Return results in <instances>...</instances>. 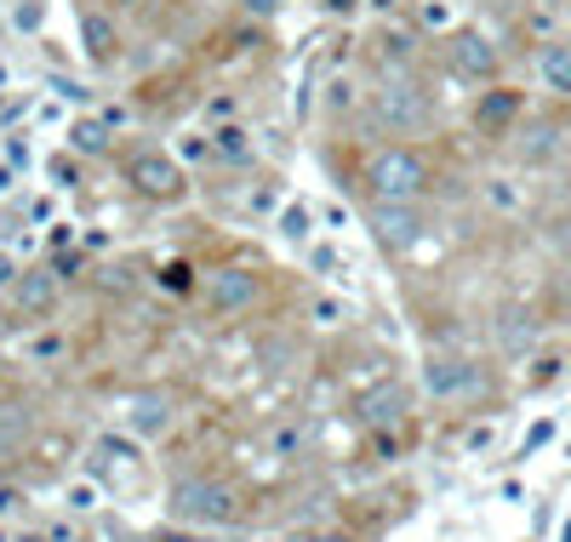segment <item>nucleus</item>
I'll use <instances>...</instances> for the list:
<instances>
[{
    "label": "nucleus",
    "mask_w": 571,
    "mask_h": 542,
    "mask_svg": "<svg viewBox=\"0 0 571 542\" xmlns=\"http://www.w3.org/2000/svg\"><path fill=\"white\" fill-rule=\"evenodd\" d=\"M366 183L378 200H417L429 189V160L417 149H383L366 166Z\"/></svg>",
    "instance_id": "f257e3e1"
},
{
    "label": "nucleus",
    "mask_w": 571,
    "mask_h": 542,
    "mask_svg": "<svg viewBox=\"0 0 571 542\" xmlns=\"http://www.w3.org/2000/svg\"><path fill=\"white\" fill-rule=\"evenodd\" d=\"M172 514L183 525H234L241 520V491L223 486V480H189L172 497Z\"/></svg>",
    "instance_id": "f03ea898"
},
{
    "label": "nucleus",
    "mask_w": 571,
    "mask_h": 542,
    "mask_svg": "<svg viewBox=\"0 0 571 542\" xmlns=\"http://www.w3.org/2000/svg\"><path fill=\"white\" fill-rule=\"evenodd\" d=\"M423 389L434 400H446V405H468V400H480L491 389V378L475 365V360H463V354H434L423 365Z\"/></svg>",
    "instance_id": "7ed1b4c3"
},
{
    "label": "nucleus",
    "mask_w": 571,
    "mask_h": 542,
    "mask_svg": "<svg viewBox=\"0 0 571 542\" xmlns=\"http://www.w3.org/2000/svg\"><path fill=\"white\" fill-rule=\"evenodd\" d=\"M378 115H383L394 131H423V126L434 120L429 97H423L412 81H383V92H378Z\"/></svg>",
    "instance_id": "20e7f679"
},
{
    "label": "nucleus",
    "mask_w": 571,
    "mask_h": 542,
    "mask_svg": "<svg viewBox=\"0 0 571 542\" xmlns=\"http://www.w3.org/2000/svg\"><path fill=\"white\" fill-rule=\"evenodd\" d=\"M372 234L383 246H417L423 241V212L412 206V200H378L372 206Z\"/></svg>",
    "instance_id": "39448f33"
},
{
    "label": "nucleus",
    "mask_w": 571,
    "mask_h": 542,
    "mask_svg": "<svg viewBox=\"0 0 571 542\" xmlns=\"http://www.w3.org/2000/svg\"><path fill=\"white\" fill-rule=\"evenodd\" d=\"M520 109H526V97L515 86H491V92H480V104H475V131H480V138H509Z\"/></svg>",
    "instance_id": "423d86ee"
},
{
    "label": "nucleus",
    "mask_w": 571,
    "mask_h": 542,
    "mask_svg": "<svg viewBox=\"0 0 571 542\" xmlns=\"http://www.w3.org/2000/svg\"><path fill=\"white\" fill-rule=\"evenodd\" d=\"M252 297H257V275H252V268H218V275H207V309H218V315L252 309Z\"/></svg>",
    "instance_id": "0eeeda50"
},
{
    "label": "nucleus",
    "mask_w": 571,
    "mask_h": 542,
    "mask_svg": "<svg viewBox=\"0 0 571 542\" xmlns=\"http://www.w3.org/2000/svg\"><path fill=\"white\" fill-rule=\"evenodd\" d=\"M126 178L138 183V194H149V200H178L183 194V172L166 155H138L126 166Z\"/></svg>",
    "instance_id": "6e6552de"
},
{
    "label": "nucleus",
    "mask_w": 571,
    "mask_h": 542,
    "mask_svg": "<svg viewBox=\"0 0 571 542\" xmlns=\"http://www.w3.org/2000/svg\"><path fill=\"white\" fill-rule=\"evenodd\" d=\"M515 155H520V166H554V160L571 155V138H565L560 120H537V126H526V138L515 144Z\"/></svg>",
    "instance_id": "1a4fd4ad"
},
{
    "label": "nucleus",
    "mask_w": 571,
    "mask_h": 542,
    "mask_svg": "<svg viewBox=\"0 0 571 542\" xmlns=\"http://www.w3.org/2000/svg\"><path fill=\"white\" fill-rule=\"evenodd\" d=\"M12 309H18L23 320L52 315V309H57V268H35V275H23V280L12 286Z\"/></svg>",
    "instance_id": "9d476101"
},
{
    "label": "nucleus",
    "mask_w": 571,
    "mask_h": 542,
    "mask_svg": "<svg viewBox=\"0 0 571 542\" xmlns=\"http://www.w3.org/2000/svg\"><path fill=\"white\" fill-rule=\"evenodd\" d=\"M452 70L468 75V81H491L497 75V46L486 35H475V29H463V35L452 41Z\"/></svg>",
    "instance_id": "9b49d317"
},
{
    "label": "nucleus",
    "mask_w": 571,
    "mask_h": 542,
    "mask_svg": "<svg viewBox=\"0 0 571 542\" xmlns=\"http://www.w3.org/2000/svg\"><path fill=\"white\" fill-rule=\"evenodd\" d=\"M126 423H131V434L155 439V434L172 428V400H166V394H138V400H131V412H126Z\"/></svg>",
    "instance_id": "f8f14e48"
},
{
    "label": "nucleus",
    "mask_w": 571,
    "mask_h": 542,
    "mask_svg": "<svg viewBox=\"0 0 571 542\" xmlns=\"http://www.w3.org/2000/svg\"><path fill=\"white\" fill-rule=\"evenodd\" d=\"M497 343H503V354H531L537 349V320H531V309H503V320H497Z\"/></svg>",
    "instance_id": "ddd939ff"
},
{
    "label": "nucleus",
    "mask_w": 571,
    "mask_h": 542,
    "mask_svg": "<svg viewBox=\"0 0 571 542\" xmlns=\"http://www.w3.org/2000/svg\"><path fill=\"white\" fill-rule=\"evenodd\" d=\"M81 46H86L92 63H115V52H120L115 23H109L104 12H86V18H81Z\"/></svg>",
    "instance_id": "4468645a"
},
{
    "label": "nucleus",
    "mask_w": 571,
    "mask_h": 542,
    "mask_svg": "<svg viewBox=\"0 0 571 542\" xmlns=\"http://www.w3.org/2000/svg\"><path fill=\"white\" fill-rule=\"evenodd\" d=\"M537 75H543V86L549 92H560V97H571V46H543L537 52Z\"/></svg>",
    "instance_id": "2eb2a0df"
},
{
    "label": "nucleus",
    "mask_w": 571,
    "mask_h": 542,
    "mask_svg": "<svg viewBox=\"0 0 571 542\" xmlns=\"http://www.w3.org/2000/svg\"><path fill=\"white\" fill-rule=\"evenodd\" d=\"M212 149H218L223 160H252V131L234 126V120H223V126L212 131Z\"/></svg>",
    "instance_id": "dca6fc26"
},
{
    "label": "nucleus",
    "mask_w": 571,
    "mask_h": 542,
    "mask_svg": "<svg viewBox=\"0 0 571 542\" xmlns=\"http://www.w3.org/2000/svg\"><path fill=\"white\" fill-rule=\"evenodd\" d=\"M29 439V412L23 405H0V457H12Z\"/></svg>",
    "instance_id": "f3484780"
},
{
    "label": "nucleus",
    "mask_w": 571,
    "mask_h": 542,
    "mask_svg": "<svg viewBox=\"0 0 571 542\" xmlns=\"http://www.w3.org/2000/svg\"><path fill=\"white\" fill-rule=\"evenodd\" d=\"M360 412H366V423H394L400 412H406V394H400V389L389 383V389H378V394H366Z\"/></svg>",
    "instance_id": "a211bd4d"
},
{
    "label": "nucleus",
    "mask_w": 571,
    "mask_h": 542,
    "mask_svg": "<svg viewBox=\"0 0 571 542\" xmlns=\"http://www.w3.org/2000/svg\"><path fill=\"white\" fill-rule=\"evenodd\" d=\"M70 144H75L81 155H104V149H109L104 120H75V126H70Z\"/></svg>",
    "instance_id": "6ab92c4d"
},
{
    "label": "nucleus",
    "mask_w": 571,
    "mask_h": 542,
    "mask_svg": "<svg viewBox=\"0 0 571 542\" xmlns=\"http://www.w3.org/2000/svg\"><path fill=\"white\" fill-rule=\"evenodd\" d=\"M281 234H286V241H309V234H315L309 206H286V212H281Z\"/></svg>",
    "instance_id": "aec40b11"
},
{
    "label": "nucleus",
    "mask_w": 571,
    "mask_h": 542,
    "mask_svg": "<svg viewBox=\"0 0 571 542\" xmlns=\"http://www.w3.org/2000/svg\"><path fill=\"white\" fill-rule=\"evenodd\" d=\"M486 200H491V206H503V212H520V206H526L520 189H509V178H491V183H486Z\"/></svg>",
    "instance_id": "412c9836"
},
{
    "label": "nucleus",
    "mask_w": 571,
    "mask_h": 542,
    "mask_svg": "<svg viewBox=\"0 0 571 542\" xmlns=\"http://www.w3.org/2000/svg\"><path fill=\"white\" fill-rule=\"evenodd\" d=\"M406 63H412V41H406V35H389V41H383V75H389V70H406Z\"/></svg>",
    "instance_id": "4be33fe9"
},
{
    "label": "nucleus",
    "mask_w": 571,
    "mask_h": 542,
    "mask_svg": "<svg viewBox=\"0 0 571 542\" xmlns=\"http://www.w3.org/2000/svg\"><path fill=\"white\" fill-rule=\"evenodd\" d=\"M309 315H315L320 326H343V320H349V309H343L338 297H315V309H309Z\"/></svg>",
    "instance_id": "5701e85b"
},
{
    "label": "nucleus",
    "mask_w": 571,
    "mask_h": 542,
    "mask_svg": "<svg viewBox=\"0 0 571 542\" xmlns=\"http://www.w3.org/2000/svg\"><path fill=\"white\" fill-rule=\"evenodd\" d=\"M315 268H320V275H349V257L331 252V246H320V252H315Z\"/></svg>",
    "instance_id": "b1692460"
},
{
    "label": "nucleus",
    "mask_w": 571,
    "mask_h": 542,
    "mask_svg": "<svg viewBox=\"0 0 571 542\" xmlns=\"http://www.w3.org/2000/svg\"><path fill=\"white\" fill-rule=\"evenodd\" d=\"M297 446H304V428H297V423H286V428H275V457H292Z\"/></svg>",
    "instance_id": "393cba45"
},
{
    "label": "nucleus",
    "mask_w": 571,
    "mask_h": 542,
    "mask_svg": "<svg viewBox=\"0 0 571 542\" xmlns=\"http://www.w3.org/2000/svg\"><path fill=\"white\" fill-rule=\"evenodd\" d=\"M178 155H183V160H212L218 149H212V138H183V144H178Z\"/></svg>",
    "instance_id": "a878e982"
},
{
    "label": "nucleus",
    "mask_w": 571,
    "mask_h": 542,
    "mask_svg": "<svg viewBox=\"0 0 571 542\" xmlns=\"http://www.w3.org/2000/svg\"><path fill=\"white\" fill-rule=\"evenodd\" d=\"M70 508H75V514H86V508H97V486H70Z\"/></svg>",
    "instance_id": "bb28decb"
},
{
    "label": "nucleus",
    "mask_w": 571,
    "mask_h": 542,
    "mask_svg": "<svg viewBox=\"0 0 571 542\" xmlns=\"http://www.w3.org/2000/svg\"><path fill=\"white\" fill-rule=\"evenodd\" d=\"M326 104H331V109H355V86H349V81H331Z\"/></svg>",
    "instance_id": "cd10ccee"
},
{
    "label": "nucleus",
    "mask_w": 571,
    "mask_h": 542,
    "mask_svg": "<svg viewBox=\"0 0 571 542\" xmlns=\"http://www.w3.org/2000/svg\"><path fill=\"white\" fill-rule=\"evenodd\" d=\"M560 365H565L560 354H543V360H537V371H531V383H554V378H560Z\"/></svg>",
    "instance_id": "c85d7f7f"
},
{
    "label": "nucleus",
    "mask_w": 571,
    "mask_h": 542,
    "mask_svg": "<svg viewBox=\"0 0 571 542\" xmlns=\"http://www.w3.org/2000/svg\"><path fill=\"white\" fill-rule=\"evenodd\" d=\"M52 183H57V189H75V160L57 155V160H52Z\"/></svg>",
    "instance_id": "c756f323"
},
{
    "label": "nucleus",
    "mask_w": 571,
    "mask_h": 542,
    "mask_svg": "<svg viewBox=\"0 0 571 542\" xmlns=\"http://www.w3.org/2000/svg\"><path fill=\"white\" fill-rule=\"evenodd\" d=\"M423 23H429V29H446V23H452V12L441 7V0H429V7H423Z\"/></svg>",
    "instance_id": "7c9ffc66"
},
{
    "label": "nucleus",
    "mask_w": 571,
    "mask_h": 542,
    "mask_svg": "<svg viewBox=\"0 0 571 542\" xmlns=\"http://www.w3.org/2000/svg\"><path fill=\"white\" fill-rule=\"evenodd\" d=\"M52 268H57V280H63V275H75V268H81V257H75V252H57Z\"/></svg>",
    "instance_id": "2f4dec72"
},
{
    "label": "nucleus",
    "mask_w": 571,
    "mask_h": 542,
    "mask_svg": "<svg viewBox=\"0 0 571 542\" xmlns=\"http://www.w3.org/2000/svg\"><path fill=\"white\" fill-rule=\"evenodd\" d=\"M241 7H246V12H257V18H275V12H281V0H241Z\"/></svg>",
    "instance_id": "473e14b6"
},
{
    "label": "nucleus",
    "mask_w": 571,
    "mask_h": 542,
    "mask_svg": "<svg viewBox=\"0 0 571 542\" xmlns=\"http://www.w3.org/2000/svg\"><path fill=\"white\" fill-rule=\"evenodd\" d=\"M18 502H23V491H12V486H0V520H7V514H12Z\"/></svg>",
    "instance_id": "72a5a7b5"
},
{
    "label": "nucleus",
    "mask_w": 571,
    "mask_h": 542,
    "mask_svg": "<svg viewBox=\"0 0 571 542\" xmlns=\"http://www.w3.org/2000/svg\"><path fill=\"white\" fill-rule=\"evenodd\" d=\"M0 286H18V263L7 252H0Z\"/></svg>",
    "instance_id": "f704fd0d"
},
{
    "label": "nucleus",
    "mask_w": 571,
    "mask_h": 542,
    "mask_svg": "<svg viewBox=\"0 0 571 542\" xmlns=\"http://www.w3.org/2000/svg\"><path fill=\"white\" fill-rule=\"evenodd\" d=\"M7 160H12V166H29V144L12 138V144H7Z\"/></svg>",
    "instance_id": "c9c22d12"
},
{
    "label": "nucleus",
    "mask_w": 571,
    "mask_h": 542,
    "mask_svg": "<svg viewBox=\"0 0 571 542\" xmlns=\"http://www.w3.org/2000/svg\"><path fill=\"white\" fill-rule=\"evenodd\" d=\"M326 12H355V0H326Z\"/></svg>",
    "instance_id": "e433bc0d"
},
{
    "label": "nucleus",
    "mask_w": 571,
    "mask_h": 542,
    "mask_svg": "<svg viewBox=\"0 0 571 542\" xmlns=\"http://www.w3.org/2000/svg\"><path fill=\"white\" fill-rule=\"evenodd\" d=\"M52 542H86V536H70V531H63V525H57V531H52Z\"/></svg>",
    "instance_id": "4c0bfd02"
},
{
    "label": "nucleus",
    "mask_w": 571,
    "mask_h": 542,
    "mask_svg": "<svg viewBox=\"0 0 571 542\" xmlns=\"http://www.w3.org/2000/svg\"><path fill=\"white\" fill-rule=\"evenodd\" d=\"M115 7H144V0H115Z\"/></svg>",
    "instance_id": "58836bf2"
},
{
    "label": "nucleus",
    "mask_w": 571,
    "mask_h": 542,
    "mask_svg": "<svg viewBox=\"0 0 571 542\" xmlns=\"http://www.w3.org/2000/svg\"><path fill=\"white\" fill-rule=\"evenodd\" d=\"M18 542H52V536H18Z\"/></svg>",
    "instance_id": "ea45409f"
},
{
    "label": "nucleus",
    "mask_w": 571,
    "mask_h": 542,
    "mask_svg": "<svg viewBox=\"0 0 571 542\" xmlns=\"http://www.w3.org/2000/svg\"><path fill=\"white\" fill-rule=\"evenodd\" d=\"M315 542H349V536H315Z\"/></svg>",
    "instance_id": "a19ab883"
},
{
    "label": "nucleus",
    "mask_w": 571,
    "mask_h": 542,
    "mask_svg": "<svg viewBox=\"0 0 571 542\" xmlns=\"http://www.w3.org/2000/svg\"><path fill=\"white\" fill-rule=\"evenodd\" d=\"M560 542H571V520H565V536H560Z\"/></svg>",
    "instance_id": "79ce46f5"
}]
</instances>
